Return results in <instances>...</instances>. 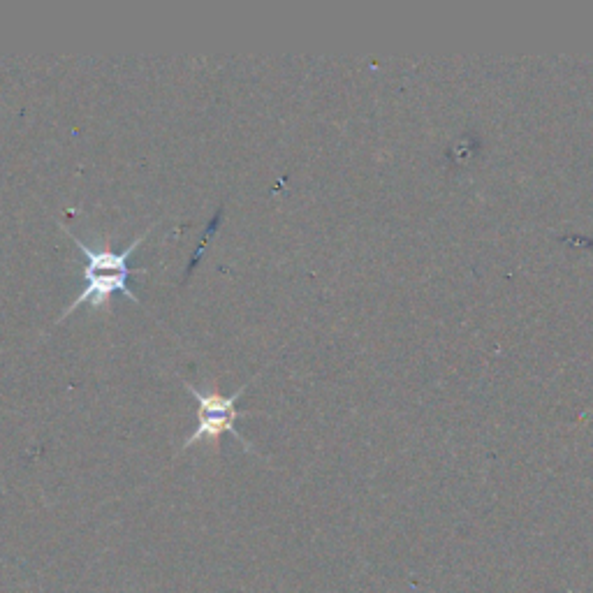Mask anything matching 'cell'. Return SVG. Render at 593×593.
<instances>
[{
  "mask_svg": "<svg viewBox=\"0 0 593 593\" xmlns=\"http://www.w3.org/2000/svg\"><path fill=\"white\" fill-rule=\"evenodd\" d=\"M61 228L70 234L72 241H75V246L79 248V251H82V255L86 258V265H84L86 285H84V290L75 297V302H72L68 309H63V313L58 316L56 322L68 318L70 313L79 309L82 304H93V306H98V309L100 306H109V299H112V295H116V292H123L130 302L139 304V297H135V292L128 288V278H130V274H133V269H130V265H128V258L135 253V248L146 239V234L151 232L153 225H149V228H146L142 234H137V237L133 239V244H130L128 248H123L121 253L109 251V248L93 251L91 246H86L84 241L75 237V234L65 228V225H61Z\"/></svg>",
  "mask_w": 593,
  "mask_h": 593,
  "instance_id": "6da1fadb",
  "label": "cell"
},
{
  "mask_svg": "<svg viewBox=\"0 0 593 593\" xmlns=\"http://www.w3.org/2000/svg\"><path fill=\"white\" fill-rule=\"evenodd\" d=\"M251 383H246L244 387H239L234 394H221L218 390H209V392H202L197 390L195 385L186 383V390L190 392V397L197 401V424L193 429V434L186 438V443H183V450L193 448L197 441H202V438H209V441H218L223 434H232L234 438H239L241 443H244L246 450H251V443L246 441L244 436L239 434L237 429H234V422L239 420V417H246L251 413H244L237 408V399L244 394L246 387Z\"/></svg>",
  "mask_w": 593,
  "mask_h": 593,
  "instance_id": "7a4b0ae2",
  "label": "cell"
}]
</instances>
